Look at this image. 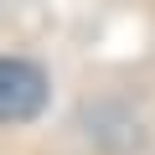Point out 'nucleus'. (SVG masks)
<instances>
[{"label":"nucleus","mask_w":155,"mask_h":155,"mask_svg":"<svg viewBox=\"0 0 155 155\" xmlns=\"http://www.w3.org/2000/svg\"><path fill=\"white\" fill-rule=\"evenodd\" d=\"M47 104V72L21 57H0V124H26Z\"/></svg>","instance_id":"1"}]
</instances>
